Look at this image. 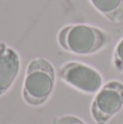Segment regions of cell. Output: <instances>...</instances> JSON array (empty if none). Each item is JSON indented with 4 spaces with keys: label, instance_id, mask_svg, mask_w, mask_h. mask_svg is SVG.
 <instances>
[{
    "label": "cell",
    "instance_id": "1",
    "mask_svg": "<svg viewBox=\"0 0 123 124\" xmlns=\"http://www.w3.org/2000/svg\"><path fill=\"white\" fill-rule=\"evenodd\" d=\"M111 41L107 31L89 24H67L59 30L57 43L62 50L77 56H92L100 52Z\"/></svg>",
    "mask_w": 123,
    "mask_h": 124
},
{
    "label": "cell",
    "instance_id": "2",
    "mask_svg": "<svg viewBox=\"0 0 123 124\" xmlns=\"http://www.w3.org/2000/svg\"><path fill=\"white\" fill-rule=\"evenodd\" d=\"M57 71L47 58L36 57L28 62L21 95L31 107H41L50 99L54 90Z\"/></svg>",
    "mask_w": 123,
    "mask_h": 124
},
{
    "label": "cell",
    "instance_id": "3",
    "mask_svg": "<svg viewBox=\"0 0 123 124\" xmlns=\"http://www.w3.org/2000/svg\"><path fill=\"white\" fill-rule=\"evenodd\" d=\"M57 75L70 87L87 95H95L105 84L97 69L81 61L64 62L59 66Z\"/></svg>",
    "mask_w": 123,
    "mask_h": 124
},
{
    "label": "cell",
    "instance_id": "4",
    "mask_svg": "<svg viewBox=\"0 0 123 124\" xmlns=\"http://www.w3.org/2000/svg\"><path fill=\"white\" fill-rule=\"evenodd\" d=\"M123 109V82L111 79L94 95L89 112L96 124H108Z\"/></svg>",
    "mask_w": 123,
    "mask_h": 124
},
{
    "label": "cell",
    "instance_id": "5",
    "mask_svg": "<svg viewBox=\"0 0 123 124\" xmlns=\"http://www.w3.org/2000/svg\"><path fill=\"white\" fill-rule=\"evenodd\" d=\"M21 57L14 48L0 41V97L6 95L21 71Z\"/></svg>",
    "mask_w": 123,
    "mask_h": 124
},
{
    "label": "cell",
    "instance_id": "6",
    "mask_svg": "<svg viewBox=\"0 0 123 124\" xmlns=\"http://www.w3.org/2000/svg\"><path fill=\"white\" fill-rule=\"evenodd\" d=\"M96 11L113 24L123 23V0H88Z\"/></svg>",
    "mask_w": 123,
    "mask_h": 124
},
{
    "label": "cell",
    "instance_id": "7",
    "mask_svg": "<svg viewBox=\"0 0 123 124\" xmlns=\"http://www.w3.org/2000/svg\"><path fill=\"white\" fill-rule=\"evenodd\" d=\"M111 64L115 71L123 74V36L118 40L115 46Z\"/></svg>",
    "mask_w": 123,
    "mask_h": 124
},
{
    "label": "cell",
    "instance_id": "8",
    "mask_svg": "<svg viewBox=\"0 0 123 124\" xmlns=\"http://www.w3.org/2000/svg\"><path fill=\"white\" fill-rule=\"evenodd\" d=\"M52 124H86L81 118L73 114H63L52 119Z\"/></svg>",
    "mask_w": 123,
    "mask_h": 124
}]
</instances>
